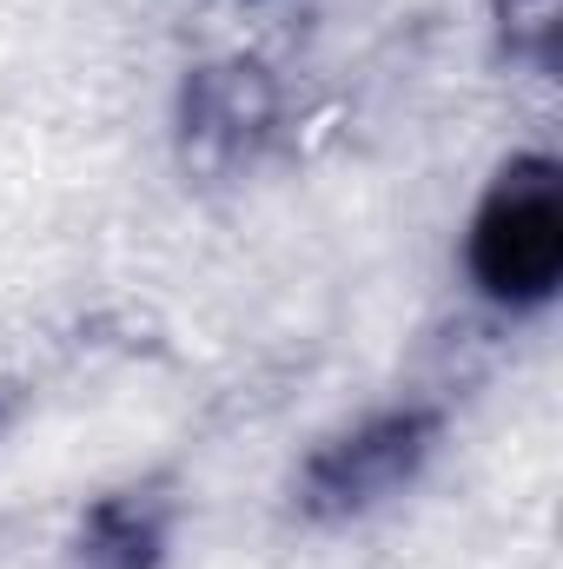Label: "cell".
<instances>
[{
    "mask_svg": "<svg viewBox=\"0 0 563 569\" xmlns=\"http://www.w3.org/2000/svg\"><path fill=\"white\" fill-rule=\"evenodd\" d=\"M464 279L491 311L531 318L563 284V166L551 152H511L464 226Z\"/></svg>",
    "mask_w": 563,
    "mask_h": 569,
    "instance_id": "obj_1",
    "label": "cell"
},
{
    "mask_svg": "<svg viewBox=\"0 0 563 569\" xmlns=\"http://www.w3.org/2000/svg\"><path fill=\"white\" fill-rule=\"evenodd\" d=\"M444 443V411L437 405H385L358 425L332 430L292 477V510L318 530L358 523L385 503H398Z\"/></svg>",
    "mask_w": 563,
    "mask_h": 569,
    "instance_id": "obj_2",
    "label": "cell"
},
{
    "mask_svg": "<svg viewBox=\"0 0 563 569\" xmlns=\"http://www.w3.org/2000/svg\"><path fill=\"white\" fill-rule=\"evenodd\" d=\"M279 127V87L259 60H213L186 73L179 93V146L199 172H233L259 159V146Z\"/></svg>",
    "mask_w": 563,
    "mask_h": 569,
    "instance_id": "obj_3",
    "label": "cell"
},
{
    "mask_svg": "<svg viewBox=\"0 0 563 569\" xmlns=\"http://www.w3.org/2000/svg\"><path fill=\"white\" fill-rule=\"evenodd\" d=\"M166 550H172V497L140 483V490L100 497L80 517L67 569H159Z\"/></svg>",
    "mask_w": 563,
    "mask_h": 569,
    "instance_id": "obj_4",
    "label": "cell"
},
{
    "mask_svg": "<svg viewBox=\"0 0 563 569\" xmlns=\"http://www.w3.org/2000/svg\"><path fill=\"white\" fill-rule=\"evenodd\" d=\"M497 20V47L531 67V73H557V47H563V0H491Z\"/></svg>",
    "mask_w": 563,
    "mask_h": 569,
    "instance_id": "obj_5",
    "label": "cell"
}]
</instances>
